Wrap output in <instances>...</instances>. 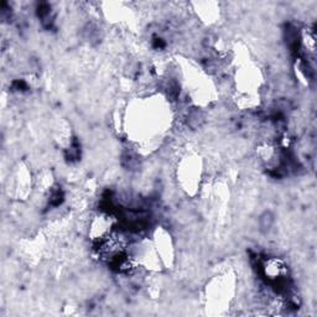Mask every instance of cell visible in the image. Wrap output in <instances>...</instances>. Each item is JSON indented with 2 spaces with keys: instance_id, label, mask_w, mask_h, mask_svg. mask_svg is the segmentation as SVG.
<instances>
[{
  "instance_id": "cell-1",
  "label": "cell",
  "mask_w": 317,
  "mask_h": 317,
  "mask_svg": "<svg viewBox=\"0 0 317 317\" xmlns=\"http://www.w3.org/2000/svg\"><path fill=\"white\" fill-rule=\"evenodd\" d=\"M275 223V216L273 214L272 211H265L260 214L259 219H258V226H259V231L262 233L268 234L273 229Z\"/></svg>"
}]
</instances>
